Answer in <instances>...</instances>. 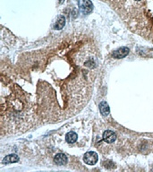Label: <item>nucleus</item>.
Masks as SVG:
<instances>
[{
	"label": "nucleus",
	"mask_w": 153,
	"mask_h": 172,
	"mask_svg": "<svg viewBox=\"0 0 153 172\" xmlns=\"http://www.w3.org/2000/svg\"><path fill=\"white\" fill-rule=\"evenodd\" d=\"M78 5L83 15H89L93 10V4L90 0H78Z\"/></svg>",
	"instance_id": "f257e3e1"
},
{
	"label": "nucleus",
	"mask_w": 153,
	"mask_h": 172,
	"mask_svg": "<svg viewBox=\"0 0 153 172\" xmlns=\"http://www.w3.org/2000/svg\"><path fill=\"white\" fill-rule=\"evenodd\" d=\"M98 159H99V156L95 151H88L83 156L84 162L88 165H95L98 161Z\"/></svg>",
	"instance_id": "f03ea898"
},
{
	"label": "nucleus",
	"mask_w": 153,
	"mask_h": 172,
	"mask_svg": "<svg viewBox=\"0 0 153 172\" xmlns=\"http://www.w3.org/2000/svg\"><path fill=\"white\" fill-rule=\"evenodd\" d=\"M115 139H117V136L111 130H106L103 133V140L107 144H112L114 143Z\"/></svg>",
	"instance_id": "7ed1b4c3"
},
{
	"label": "nucleus",
	"mask_w": 153,
	"mask_h": 172,
	"mask_svg": "<svg viewBox=\"0 0 153 172\" xmlns=\"http://www.w3.org/2000/svg\"><path fill=\"white\" fill-rule=\"evenodd\" d=\"M129 48H125V47H123V48H120L118 50H115L114 53H113V57L115 58H123L125 57H126L128 54H129Z\"/></svg>",
	"instance_id": "20e7f679"
},
{
	"label": "nucleus",
	"mask_w": 153,
	"mask_h": 172,
	"mask_svg": "<svg viewBox=\"0 0 153 172\" xmlns=\"http://www.w3.org/2000/svg\"><path fill=\"white\" fill-rule=\"evenodd\" d=\"M54 161L57 165H59V166L65 165L67 163V157H66V155L64 154V153H58V154L55 156Z\"/></svg>",
	"instance_id": "39448f33"
},
{
	"label": "nucleus",
	"mask_w": 153,
	"mask_h": 172,
	"mask_svg": "<svg viewBox=\"0 0 153 172\" xmlns=\"http://www.w3.org/2000/svg\"><path fill=\"white\" fill-rule=\"evenodd\" d=\"M100 111L101 115L104 116H107L109 115V113H110V108H109V105L107 104V101L100 102Z\"/></svg>",
	"instance_id": "423d86ee"
},
{
	"label": "nucleus",
	"mask_w": 153,
	"mask_h": 172,
	"mask_svg": "<svg viewBox=\"0 0 153 172\" xmlns=\"http://www.w3.org/2000/svg\"><path fill=\"white\" fill-rule=\"evenodd\" d=\"M19 161V157L16 154H9L7 156H5L3 159V163L4 164H9V163H15Z\"/></svg>",
	"instance_id": "0eeeda50"
},
{
	"label": "nucleus",
	"mask_w": 153,
	"mask_h": 172,
	"mask_svg": "<svg viewBox=\"0 0 153 172\" xmlns=\"http://www.w3.org/2000/svg\"><path fill=\"white\" fill-rule=\"evenodd\" d=\"M65 18L63 15H60L57 18L56 23H55L54 29L55 30H62L65 27Z\"/></svg>",
	"instance_id": "6e6552de"
},
{
	"label": "nucleus",
	"mask_w": 153,
	"mask_h": 172,
	"mask_svg": "<svg viewBox=\"0 0 153 172\" xmlns=\"http://www.w3.org/2000/svg\"><path fill=\"white\" fill-rule=\"evenodd\" d=\"M77 139H78V134L75 132H73V131L67 133L65 134V140H66V142L69 143V144L75 143L77 141Z\"/></svg>",
	"instance_id": "1a4fd4ad"
},
{
	"label": "nucleus",
	"mask_w": 153,
	"mask_h": 172,
	"mask_svg": "<svg viewBox=\"0 0 153 172\" xmlns=\"http://www.w3.org/2000/svg\"><path fill=\"white\" fill-rule=\"evenodd\" d=\"M134 1H140V0H134Z\"/></svg>",
	"instance_id": "9d476101"
}]
</instances>
